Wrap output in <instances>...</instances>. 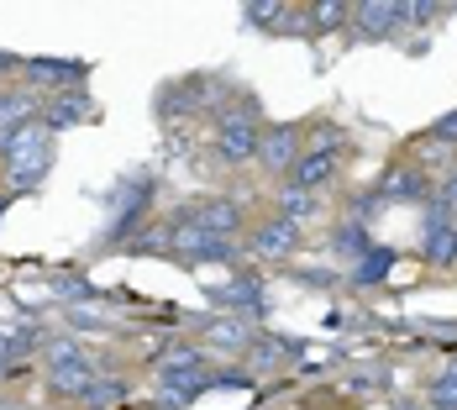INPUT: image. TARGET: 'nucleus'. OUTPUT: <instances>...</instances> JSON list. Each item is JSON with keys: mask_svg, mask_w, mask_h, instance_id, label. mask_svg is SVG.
Masks as SVG:
<instances>
[{"mask_svg": "<svg viewBox=\"0 0 457 410\" xmlns=\"http://www.w3.org/2000/svg\"><path fill=\"white\" fill-rule=\"evenodd\" d=\"M95 410H111L116 400H127V384H116V379H95V389L85 395Z\"/></svg>", "mask_w": 457, "mask_h": 410, "instance_id": "23", "label": "nucleus"}, {"mask_svg": "<svg viewBox=\"0 0 457 410\" xmlns=\"http://www.w3.org/2000/svg\"><path fill=\"white\" fill-rule=\"evenodd\" d=\"M79 121H95V100L85 90L53 95V105L43 111V127H47V132H69V127H79Z\"/></svg>", "mask_w": 457, "mask_h": 410, "instance_id": "12", "label": "nucleus"}, {"mask_svg": "<svg viewBox=\"0 0 457 410\" xmlns=\"http://www.w3.org/2000/svg\"><path fill=\"white\" fill-rule=\"evenodd\" d=\"M411 410H431V406H411Z\"/></svg>", "mask_w": 457, "mask_h": 410, "instance_id": "28", "label": "nucleus"}, {"mask_svg": "<svg viewBox=\"0 0 457 410\" xmlns=\"http://www.w3.org/2000/svg\"><path fill=\"white\" fill-rule=\"evenodd\" d=\"M420 253H426V264H436V269L457 264V211L442 195L426 200V242H420Z\"/></svg>", "mask_w": 457, "mask_h": 410, "instance_id": "5", "label": "nucleus"}, {"mask_svg": "<svg viewBox=\"0 0 457 410\" xmlns=\"http://www.w3.org/2000/svg\"><path fill=\"white\" fill-rule=\"evenodd\" d=\"M431 410H457V364H447L436 379H431Z\"/></svg>", "mask_w": 457, "mask_h": 410, "instance_id": "22", "label": "nucleus"}, {"mask_svg": "<svg viewBox=\"0 0 457 410\" xmlns=\"http://www.w3.org/2000/svg\"><path fill=\"white\" fill-rule=\"evenodd\" d=\"M247 247H253V253H258V258H289V253H295V247H300V227H295V222H284V216H274V222H263V227L253 231V242H247Z\"/></svg>", "mask_w": 457, "mask_h": 410, "instance_id": "13", "label": "nucleus"}, {"mask_svg": "<svg viewBox=\"0 0 457 410\" xmlns=\"http://www.w3.org/2000/svg\"><path fill=\"white\" fill-rule=\"evenodd\" d=\"M205 364H211V358H205L200 347H169V353L158 358V406L179 410V406H189L200 389H211L216 373Z\"/></svg>", "mask_w": 457, "mask_h": 410, "instance_id": "2", "label": "nucleus"}, {"mask_svg": "<svg viewBox=\"0 0 457 410\" xmlns=\"http://www.w3.org/2000/svg\"><path fill=\"white\" fill-rule=\"evenodd\" d=\"M32 111H37V95H32V90L0 95V121H5V132H11V127H21V121H37Z\"/></svg>", "mask_w": 457, "mask_h": 410, "instance_id": "20", "label": "nucleus"}, {"mask_svg": "<svg viewBox=\"0 0 457 410\" xmlns=\"http://www.w3.org/2000/svg\"><path fill=\"white\" fill-rule=\"evenodd\" d=\"M353 32L363 43H384L400 32V5L395 0H368V5H353Z\"/></svg>", "mask_w": 457, "mask_h": 410, "instance_id": "10", "label": "nucleus"}, {"mask_svg": "<svg viewBox=\"0 0 457 410\" xmlns=\"http://www.w3.org/2000/svg\"><path fill=\"white\" fill-rule=\"evenodd\" d=\"M395 264H400V258H395L389 247H373L363 264H353V284H363V289H373V284H389Z\"/></svg>", "mask_w": 457, "mask_h": 410, "instance_id": "18", "label": "nucleus"}, {"mask_svg": "<svg viewBox=\"0 0 457 410\" xmlns=\"http://www.w3.org/2000/svg\"><path fill=\"white\" fill-rule=\"evenodd\" d=\"M442 11H447V5H426V0H405V5H400V27H426V21H436V16H442Z\"/></svg>", "mask_w": 457, "mask_h": 410, "instance_id": "24", "label": "nucleus"}, {"mask_svg": "<svg viewBox=\"0 0 457 410\" xmlns=\"http://www.w3.org/2000/svg\"><path fill=\"white\" fill-rule=\"evenodd\" d=\"M300 153H305L300 127H269V132H263V147H258V163H263L269 174H295Z\"/></svg>", "mask_w": 457, "mask_h": 410, "instance_id": "8", "label": "nucleus"}, {"mask_svg": "<svg viewBox=\"0 0 457 410\" xmlns=\"http://www.w3.org/2000/svg\"><path fill=\"white\" fill-rule=\"evenodd\" d=\"M436 195H442V200H447V205H453V211H457V174H447V180H442V189H436Z\"/></svg>", "mask_w": 457, "mask_h": 410, "instance_id": "26", "label": "nucleus"}, {"mask_svg": "<svg viewBox=\"0 0 457 410\" xmlns=\"http://www.w3.org/2000/svg\"><path fill=\"white\" fill-rule=\"evenodd\" d=\"M278 216H284V222H295V227H300V222H311V216H316V189H300V184H284V189H278Z\"/></svg>", "mask_w": 457, "mask_h": 410, "instance_id": "17", "label": "nucleus"}, {"mask_svg": "<svg viewBox=\"0 0 457 410\" xmlns=\"http://www.w3.org/2000/svg\"><path fill=\"white\" fill-rule=\"evenodd\" d=\"M253 326H247V316H221V321H205V342L211 347H231V353H247L253 347Z\"/></svg>", "mask_w": 457, "mask_h": 410, "instance_id": "15", "label": "nucleus"}, {"mask_svg": "<svg viewBox=\"0 0 457 410\" xmlns=\"http://www.w3.org/2000/svg\"><path fill=\"white\" fill-rule=\"evenodd\" d=\"M431 142H457V111H447V116H436V121H431Z\"/></svg>", "mask_w": 457, "mask_h": 410, "instance_id": "25", "label": "nucleus"}, {"mask_svg": "<svg viewBox=\"0 0 457 410\" xmlns=\"http://www.w3.org/2000/svg\"><path fill=\"white\" fill-rule=\"evenodd\" d=\"M337 147H342V142H316V147H305L300 163H295V174H289V184H300V189H320V184H331L337 180V163H342Z\"/></svg>", "mask_w": 457, "mask_h": 410, "instance_id": "9", "label": "nucleus"}, {"mask_svg": "<svg viewBox=\"0 0 457 410\" xmlns=\"http://www.w3.org/2000/svg\"><path fill=\"white\" fill-rule=\"evenodd\" d=\"M373 189H378L384 211H389V205H426V200H431V184H426V174H420L415 163H395Z\"/></svg>", "mask_w": 457, "mask_h": 410, "instance_id": "7", "label": "nucleus"}, {"mask_svg": "<svg viewBox=\"0 0 457 410\" xmlns=\"http://www.w3.org/2000/svg\"><path fill=\"white\" fill-rule=\"evenodd\" d=\"M211 300H216V305H237L242 316H247V311L263 316V279H258V273H242L237 284H216Z\"/></svg>", "mask_w": 457, "mask_h": 410, "instance_id": "14", "label": "nucleus"}, {"mask_svg": "<svg viewBox=\"0 0 457 410\" xmlns=\"http://www.w3.org/2000/svg\"><path fill=\"white\" fill-rule=\"evenodd\" d=\"M331 253H337V258H353V264H363L368 253H373V237H368L363 222H347V227L331 237Z\"/></svg>", "mask_w": 457, "mask_h": 410, "instance_id": "19", "label": "nucleus"}, {"mask_svg": "<svg viewBox=\"0 0 457 410\" xmlns=\"http://www.w3.org/2000/svg\"><path fill=\"white\" fill-rule=\"evenodd\" d=\"M11 69H16V53H5V47H0V79H5Z\"/></svg>", "mask_w": 457, "mask_h": 410, "instance_id": "27", "label": "nucleus"}, {"mask_svg": "<svg viewBox=\"0 0 457 410\" xmlns=\"http://www.w3.org/2000/svg\"><path fill=\"white\" fill-rule=\"evenodd\" d=\"M85 74H90L85 58H27V63H21L27 90H58L63 95V90H79Z\"/></svg>", "mask_w": 457, "mask_h": 410, "instance_id": "6", "label": "nucleus"}, {"mask_svg": "<svg viewBox=\"0 0 457 410\" xmlns=\"http://www.w3.org/2000/svg\"><path fill=\"white\" fill-rule=\"evenodd\" d=\"M305 16L316 21V32H331V27H347V21H353V5H342V0H316Z\"/></svg>", "mask_w": 457, "mask_h": 410, "instance_id": "21", "label": "nucleus"}, {"mask_svg": "<svg viewBox=\"0 0 457 410\" xmlns=\"http://www.w3.org/2000/svg\"><path fill=\"white\" fill-rule=\"evenodd\" d=\"M47 384H53V389H63V395H90V389H95L90 353H85L79 342H69V337L47 342Z\"/></svg>", "mask_w": 457, "mask_h": 410, "instance_id": "4", "label": "nucleus"}, {"mask_svg": "<svg viewBox=\"0 0 457 410\" xmlns=\"http://www.w3.org/2000/svg\"><path fill=\"white\" fill-rule=\"evenodd\" d=\"M184 216H189L200 231H211V237H227V242L237 237V227H242V211H237V200H221V195H216V200H200V205H189Z\"/></svg>", "mask_w": 457, "mask_h": 410, "instance_id": "11", "label": "nucleus"}, {"mask_svg": "<svg viewBox=\"0 0 457 410\" xmlns=\"http://www.w3.org/2000/svg\"><path fill=\"white\" fill-rule=\"evenodd\" d=\"M0 158H5L16 189H32V184L43 180L47 169H53V132L43 127V116L21 121V127H11V132L0 137Z\"/></svg>", "mask_w": 457, "mask_h": 410, "instance_id": "1", "label": "nucleus"}, {"mask_svg": "<svg viewBox=\"0 0 457 410\" xmlns=\"http://www.w3.org/2000/svg\"><path fill=\"white\" fill-rule=\"evenodd\" d=\"M258 147H263L258 105H253V100L227 105V111H221V132H216V153H221V163L242 169V163H253V158H258Z\"/></svg>", "mask_w": 457, "mask_h": 410, "instance_id": "3", "label": "nucleus"}, {"mask_svg": "<svg viewBox=\"0 0 457 410\" xmlns=\"http://www.w3.org/2000/svg\"><path fill=\"white\" fill-rule=\"evenodd\" d=\"M295 353H300V342H284V337H253V347H247V364L269 373V368H284Z\"/></svg>", "mask_w": 457, "mask_h": 410, "instance_id": "16", "label": "nucleus"}]
</instances>
